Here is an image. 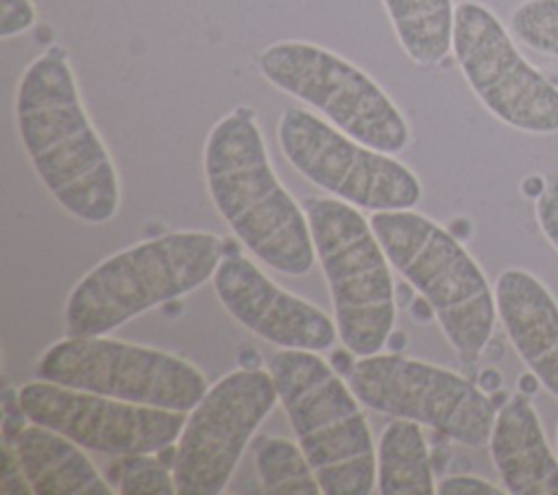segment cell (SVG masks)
<instances>
[{
    "instance_id": "5",
    "label": "cell",
    "mask_w": 558,
    "mask_h": 495,
    "mask_svg": "<svg viewBox=\"0 0 558 495\" xmlns=\"http://www.w3.org/2000/svg\"><path fill=\"white\" fill-rule=\"evenodd\" d=\"M368 222L390 266L427 301L456 353L477 360L497 318L495 290L480 264L456 236L421 212H371Z\"/></svg>"
},
{
    "instance_id": "10",
    "label": "cell",
    "mask_w": 558,
    "mask_h": 495,
    "mask_svg": "<svg viewBox=\"0 0 558 495\" xmlns=\"http://www.w3.org/2000/svg\"><path fill=\"white\" fill-rule=\"evenodd\" d=\"M277 142L299 174L360 209H412L423 196L418 177L403 161L353 140L303 107L281 111Z\"/></svg>"
},
{
    "instance_id": "4",
    "label": "cell",
    "mask_w": 558,
    "mask_h": 495,
    "mask_svg": "<svg viewBox=\"0 0 558 495\" xmlns=\"http://www.w3.org/2000/svg\"><path fill=\"white\" fill-rule=\"evenodd\" d=\"M268 371L323 495H371L375 445L349 382L318 351L307 349L275 351Z\"/></svg>"
},
{
    "instance_id": "12",
    "label": "cell",
    "mask_w": 558,
    "mask_h": 495,
    "mask_svg": "<svg viewBox=\"0 0 558 495\" xmlns=\"http://www.w3.org/2000/svg\"><path fill=\"white\" fill-rule=\"evenodd\" d=\"M453 57L477 100L523 133H558V89L530 65L497 15L464 0L453 11Z\"/></svg>"
},
{
    "instance_id": "6",
    "label": "cell",
    "mask_w": 558,
    "mask_h": 495,
    "mask_svg": "<svg viewBox=\"0 0 558 495\" xmlns=\"http://www.w3.org/2000/svg\"><path fill=\"white\" fill-rule=\"evenodd\" d=\"M301 205L340 342L355 358L379 353L395 325V283L381 242L355 205L336 196H310Z\"/></svg>"
},
{
    "instance_id": "17",
    "label": "cell",
    "mask_w": 558,
    "mask_h": 495,
    "mask_svg": "<svg viewBox=\"0 0 558 495\" xmlns=\"http://www.w3.org/2000/svg\"><path fill=\"white\" fill-rule=\"evenodd\" d=\"M17 462L37 495L118 493L94 467L83 447L65 434L28 421L13 440Z\"/></svg>"
},
{
    "instance_id": "19",
    "label": "cell",
    "mask_w": 558,
    "mask_h": 495,
    "mask_svg": "<svg viewBox=\"0 0 558 495\" xmlns=\"http://www.w3.org/2000/svg\"><path fill=\"white\" fill-rule=\"evenodd\" d=\"M403 52L418 65L440 63L453 39V0H381Z\"/></svg>"
},
{
    "instance_id": "18",
    "label": "cell",
    "mask_w": 558,
    "mask_h": 495,
    "mask_svg": "<svg viewBox=\"0 0 558 495\" xmlns=\"http://www.w3.org/2000/svg\"><path fill=\"white\" fill-rule=\"evenodd\" d=\"M375 491L379 495H434L429 449L421 423L392 416L375 447Z\"/></svg>"
},
{
    "instance_id": "8",
    "label": "cell",
    "mask_w": 558,
    "mask_h": 495,
    "mask_svg": "<svg viewBox=\"0 0 558 495\" xmlns=\"http://www.w3.org/2000/svg\"><path fill=\"white\" fill-rule=\"evenodd\" d=\"M35 377L177 412H190L209 388L190 360L109 336L65 334L39 355Z\"/></svg>"
},
{
    "instance_id": "27",
    "label": "cell",
    "mask_w": 558,
    "mask_h": 495,
    "mask_svg": "<svg viewBox=\"0 0 558 495\" xmlns=\"http://www.w3.org/2000/svg\"><path fill=\"white\" fill-rule=\"evenodd\" d=\"M556 449H558V425H556Z\"/></svg>"
},
{
    "instance_id": "3",
    "label": "cell",
    "mask_w": 558,
    "mask_h": 495,
    "mask_svg": "<svg viewBox=\"0 0 558 495\" xmlns=\"http://www.w3.org/2000/svg\"><path fill=\"white\" fill-rule=\"evenodd\" d=\"M222 257L211 231H170L122 249L89 268L63 307L68 336H107L131 318L207 283Z\"/></svg>"
},
{
    "instance_id": "21",
    "label": "cell",
    "mask_w": 558,
    "mask_h": 495,
    "mask_svg": "<svg viewBox=\"0 0 558 495\" xmlns=\"http://www.w3.org/2000/svg\"><path fill=\"white\" fill-rule=\"evenodd\" d=\"M116 491L120 495H174V471L168 460L155 454L120 456Z\"/></svg>"
},
{
    "instance_id": "23",
    "label": "cell",
    "mask_w": 558,
    "mask_h": 495,
    "mask_svg": "<svg viewBox=\"0 0 558 495\" xmlns=\"http://www.w3.org/2000/svg\"><path fill=\"white\" fill-rule=\"evenodd\" d=\"M37 20L33 0H0V37L9 39L26 33Z\"/></svg>"
},
{
    "instance_id": "11",
    "label": "cell",
    "mask_w": 558,
    "mask_h": 495,
    "mask_svg": "<svg viewBox=\"0 0 558 495\" xmlns=\"http://www.w3.org/2000/svg\"><path fill=\"white\" fill-rule=\"evenodd\" d=\"M277 401L279 393L268 369H235L214 382L190 410L177 438L172 460L177 493L220 495Z\"/></svg>"
},
{
    "instance_id": "22",
    "label": "cell",
    "mask_w": 558,
    "mask_h": 495,
    "mask_svg": "<svg viewBox=\"0 0 558 495\" xmlns=\"http://www.w3.org/2000/svg\"><path fill=\"white\" fill-rule=\"evenodd\" d=\"M510 31L525 46L558 55V0H525L514 9Z\"/></svg>"
},
{
    "instance_id": "26",
    "label": "cell",
    "mask_w": 558,
    "mask_h": 495,
    "mask_svg": "<svg viewBox=\"0 0 558 495\" xmlns=\"http://www.w3.org/2000/svg\"><path fill=\"white\" fill-rule=\"evenodd\" d=\"M2 491L4 493H33L28 480L24 478V471L17 462L15 449L4 445V462H2Z\"/></svg>"
},
{
    "instance_id": "13",
    "label": "cell",
    "mask_w": 558,
    "mask_h": 495,
    "mask_svg": "<svg viewBox=\"0 0 558 495\" xmlns=\"http://www.w3.org/2000/svg\"><path fill=\"white\" fill-rule=\"evenodd\" d=\"M17 406L24 419L65 434L83 449L118 458L159 454L179 438L187 419L185 412L140 406L39 377L20 386Z\"/></svg>"
},
{
    "instance_id": "9",
    "label": "cell",
    "mask_w": 558,
    "mask_h": 495,
    "mask_svg": "<svg viewBox=\"0 0 558 495\" xmlns=\"http://www.w3.org/2000/svg\"><path fill=\"white\" fill-rule=\"evenodd\" d=\"M349 386L362 406L379 414L416 421L466 447L490 440L495 403L449 369L399 353H373L353 362Z\"/></svg>"
},
{
    "instance_id": "25",
    "label": "cell",
    "mask_w": 558,
    "mask_h": 495,
    "mask_svg": "<svg viewBox=\"0 0 558 495\" xmlns=\"http://www.w3.org/2000/svg\"><path fill=\"white\" fill-rule=\"evenodd\" d=\"M436 493H440V495H501V493H506V488H501L484 478L460 473V475H449V478L440 480L436 486Z\"/></svg>"
},
{
    "instance_id": "24",
    "label": "cell",
    "mask_w": 558,
    "mask_h": 495,
    "mask_svg": "<svg viewBox=\"0 0 558 495\" xmlns=\"http://www.w3.org/2000/svg\"><path fill=\"white\" fill-rule=\"evenodd\" d=\"M534 212L543 236L558 251V179L543 185L541 194L536 196Z\"/></svg>"
},
{
    "instance_id": "20",
    "label": "cell",
    "mask_w": 558,
    "mask_h": 495,
    "mask_svg": "<svg viewBox=\"0 0 558 495\" xmlns=\"http://www.w3.org/2000/svg\"><path fill=\"white\" fill-rule=\"evenodd\" d=\"M255 464L266 495H318V478L301 449L281 436H264L255 445Z\"/></svg>"
},
{
    "instance_id": "2",
    "label": "cell",
    "mask_w": 558,
    "mask_h": 495,
    "mask_svg": "<svg viewBox=\"0 0 558 495\" xmlns=\"http://www.w3.org/2000/svg\"><path fill=\"white\" fill-rule=\"evenodd\" d=\"M203 174L214 207L255 257L283 275L310 273L316 251L305 209L275 174L248 109L238 107L209 129Z\"/></svg>"
},
{
    "instance_id": "1",
    "label": "cell",
    "mask_w": 558,
    "mask_h": 495,
    "mask_svg": "<svg viewBox=\"0 0 558 495\" xmlns=\"http://www.w3.org/2000/svg\"><path fill=\"white\" fill-rule=\"evenodd\" d=\"M15 124L44 188L87 225L109 222L120 207L113 159L94 129L72 65L61 50H46L22 72Z\"/></svg>"
},
{
    "instance_id": "16",
    "label": "cell",
    "mask_w": 558,
    "mask_h": 495,
    "mask_svg": "<svg viewBox=\"0 0 558 495\" xmlns=\"http://www.w3.org/2000/svg\"><path fill=\"white\" fill-rule=\"evenodd\" d=\"M488 449L506 493L558 495V458L525 393L512 395L497 410Z\"/></svg>"
},
{
    "instance_id": "7",
    "label": "cell",
    "mask_w": 558,
    "mask_h": 495,
    "mask_svg": "<svg viewBox=\"0 0 558 495\" xmlns=\"http://www.w3.org/2000/svg\"><path fill=\"white\" fill-rule=\"evenodd\" d=\"M257 70L272 87L375 150L395 155L410 142V126L384 87L329 48L301 39L275 41L259 52Z\"/></svg>"
},
{
    "instance_id": "15",
    "label": "cell",
    "mask_w": 558,
    "mask_h": 495,
    "mask_svg": "<svg viewBox=\"0 0 558 495\" xmlns=\"http://www.w3.org/2000/svg\"><path fill=\"white\" fill-rule=\"evenodd\" d=\"M497 316L538 384L558 399V301L523 268H506L495 281Z\"/></svg>"
},
{
    "instance_id": "14",
    "label": "cell",
    "mask_w": 558,
    "mask_h": 495,
    "mask_svg": "<svg viewBox=\"0 0 558 495\" xmlns=\"http://www.w3.org/2000/svg\"><path fill=\"white\" fill-rule=\"evenodd\" d=\"M211 286L220 305L242 327L279 349L325 351L338 338L336 321L314 303L277 286L240 253L220 257Z\"/></svg>"
}]
</instances>
